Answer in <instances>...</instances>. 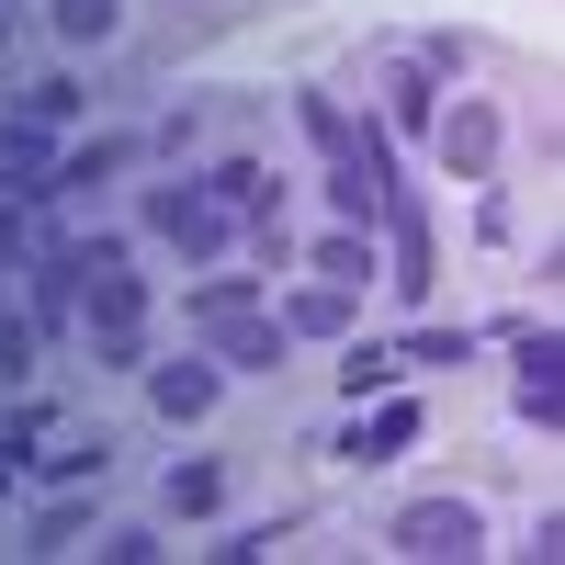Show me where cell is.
<instances>
[{"label": "cell", "mask_w": 565, "mask_h": 565, "mask_svg": "<svg viewBox=\"0 0 565 565\" xmlns=\"http://www.w3.org/2000/svg\"><path fill=\"white\" fill-rule=\"evenodd\" d=\"M204 396H215V373H204V362H181V373H159V407H170V418H181V407H204Z\"/></svg>", "instance_id": "5"}, {"label": "cell", "mask_w": 565, "mask_h": 565, "mask_svg": "<svg viewBox=\"0 0 565 565\" xmlns=\"http://www.w3.org/2000/svg\"><path fill=\"white\" fill-rule=\"evenodd\" d=\"M159 226H170L181 249H215V204L204 193H159Z\"/></svg>", "instance_id": "3"}, {"label": "cell", "mask_w": 565, "mask_h": 565, "mask_svg": "<svg viewBox=\"0 0 565 565\" xmlns=\"http://www.w3.org/2000/svg\"><path fill=\"white\" fill-rule=\"evenodd\" d=\"M57 23L68 34H114V0H57Z\"/></svg>", "instance_id": "6"}, {"label": "cell", "mask_w": 565, "mask_h": 565, "mask_svg": "<svg viewBox=\"0 0 565 565\" xmlns=\"http://www.w3.org/2000/svg\"><path fill=\"white\" fill-rule=\"evenodd\" d=\"M487 159H498V114L463 103V114H452V170H487Z\"/></svg>", "instance_id": "2"}, {"label": "cell", "mask_w": 565, "mask_h": 565, "mask_svg": "<svg viewBox=\"0 0 565 565\" xmlns=\"http://www.w3.org/2000/svg\"><path fill=\"white\" fill-rule=\"evenodd\" d=\"M396 543L407 554H476V509L463 498H418V509H396Z\"/></svg>", "instance_id": "1"}, {"label": "cell", "mask_w": 565, "mask_h": 565, "mask_svg": "<svg viewBox=\"0 0 565 565\" xmlns=\"http://www.w3.org/2000/svg\"><path fill=\"white\" fill-rule=\"evenodd\" d=\"M407 441H418V407H385V418H373L351 452H362V463H385V452H407Z\"/></svg>", "instance_id": "4"}]
</instances>
